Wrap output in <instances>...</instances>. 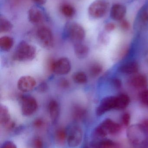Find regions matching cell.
<instances>
[{"mask_svg":"<svg viewBox=\"0 0 148 148\" xmlns=\"http://www.w3.org/2000/svg\"><path fill=\"white\" fill-rule=\"evenodd\" d=\"M65 35L74 45L82 43L86 36L84 28L75 22L67 23L64 28Z\"/></svg>","mask_w":148,"mask_h":148,"instance_id":"6da1fadb","label":"cell"},{"mask_svg":"<svg viewBox=\"0 0 148 148\" xmlns=\"http://www.w3.org/2000/svg\"><path fill=\"white\" fill-rule=\"evenodd\" d=\"M36 49L34 46L29 44L25 41L19 42L14 53L13 58L19 62L31 61L35 57Z\"/></svg>","mask_w":148,"mask_h":148,"instance_id":"7a4b0ae2","label":"cell"},{"mask_svg":"<svg viewBox=\"0 0 148 148\" xmlns=\"http://www.w3.org/2000/svg\"><path fill=\"white\" fill-rule=\"evenodd\" d=\"M148 134L141 124H136L129 128L127 136L129 141L133 145L140 147L147 144Z\"/></svg>","mask_w":148,"mask_h":148,"instance_id":"3957f363","label":"cell"},{"mask_svg":"<svg viewBox=\"0 0 148 148\" xmlns=\"http://www.w3.org/2000/svg\"><path fill=\"white\" fill-rule=\"evenodd\" d=\"M110 3L108 0H95L89 5L88 13L93 19L102 18L110 10Z\"/></svg>","mask_w":148,"mask_h":148,"instance_id":"277c9868","label":"cell"},{"mask_svg":"<svg viewBox=\"0 0 148 148\" xmlns=\"http://www.w3.org/2000/svg\"><path fill=\"white\" fill-rule=\"evenodd\" d=\"M83 139V131L80 126L74 125L68 130L67 144L70 148H76L79 147Z\"/></svg>","mask_w":148,"mask_h":148,"instance_id":"5b68a950","label":"cell"},{"mask_svg":"<svg viewBox=\"0 0 148 148\" xmlns=\"http://www.w3.org/2000/svg\"><path fill=\"white\" fill-rule=\"evenodd\" d=\"M36 37L43 47L47 49L51 48L54 43V36L51 29L45 26L38 29L36 33Z\"/></svg>","mask_w":148,"mask_h":148,"instance_id":"8992f818","label":"cell"},{"mask_svg":"<svg viewBox=\"0 0 148 148\" xmlns=\"http://www.w3.org/2000/svg\"><path fill=\"white\" fill-rule=\"evenodd\" d=\"M50 68V70L56 75H67L71 70V62L68 58L63 57L51 62Z\"/></svg>","mask_w":148,"mask_h":148,"instance_id":"52a82bcc","label":"cell"},{"mask_svg":"<svg viewBox=\"0 0 148 148\" xmlns=\"http://www.w3.org/2000/svg\"><path fill=\"white\" fill-rule=\"evenodd\" d=\"M38 109V103L34 97L30 96H23L21 99V111L25 116L33 115Z\"/></svg>","mask_w":148,"mask_h":148,"instance_id":"ba28073f","label":"cell"},{"mask_svg":"<svg viewBox=\"0 0 148 148\" xmlns=\"http://www.w3.org/2000/svg\"><path fill=\"white\" fill-rule=\"evenodd\" d=\"M116 96H109L103 98L96 109V114L101 116L112 109H116Z\"/></svg>","mask_w":148,"mask_h":148,"instance_id":"9c48e42d","label":"cell"},{"mask_svg":"<svg viewBox=\"0 0 148 148\" xmlns=\"http://www.w3.org/2000/svg\"><path fill=\"white\" fill-rule=\"evenodd\" d=\"M0 124L8 130H12L15 127V123L12 121L8 109L6 106H0Z\"/></svg>","mask_w":148,"mask_h":148,"instance_id":"30bf717a","label":"cell"},{"mask_svg":"<svg viewBox=\"0 0 148 148\" xmlns=\"http://www.w3.org/2000/svg\"><path fill=\"white\" fill-rule=\"evenodd\" d=\"M127 13V7L120 3H114L110 7L109 10L110 18L117 21L120 22L125 19Z\"/></svg>","mask_w":148,"mask_h":148,"instance_id":"8fae6325","label":"cell"},{"mask_svg":"<svg viewBox=\"0 0 148 148\" xmlns=\"http://www.w3.org/2000/svg\"><path fill=\"white\" fill-rule=\"evenodd\" d=\"M36 84L34 77L30 76H23L18 80L17 87L18 90L22 92H28L34 89Z\"/></svg>","mask_w":148,"mask_h":148,"instance_id":"7c38bea8","label":"cell"},{"mask_svg":"<svg viewBox=\"0 0 148 148\" xmlns=\"http://www.w3.org/2000/svg\"><path fill=\"white\" fill-rule=\"evenodd\" d=\"M43 11L40 8L36 6L31 7L28 12L29 21L34 24H37L42 22L44 19Z\"/></svg>","mask_w":148,"mask_h":148,"instance_id":"4fadbf2b","label":"cell"},{"mask_svg":"<svg viewBox=\"0 0 148 148\" xmlns=\"http://www.w3.org/2000/svg\"><path fill=\"white\" fill-rule=\"evenodd\" d=\"M99 126L107 134H116L121 130V126L110 119H105Z\"/></svg>","mask_w":148,"mask_h":148,"instance_id":"5bb4252c","label":"cell"},{"mask_svg":"<svg viewBox=\"0 0 148 148\" xmlns=\"http://www.w3.org/2000/svg\"><path fill=\"white\" fill-rule=\"evenodd\" d=\"M48 110L51 123L53 124L57 123L60 114V107L59 103L55 100H52L48 105Z\"/></svg>","mask_w":148,"mask_h":148,"instance_id":"9a60e30c","label":"cell"},{"mask_svg":"<svg viewBox=\"0 0 148 148\" xmlns=\"http://www.w3.org/2000/svg\"><path fill=\"white\" fill-rule=\"evenodd\" d=\"M68 130L65 128L61 127L55 130L54 134L55 142L59 146H63L67 141Z\"/></svg>","mask_w":148,"mask_h":148,"instance_id":"2e32d148","label":"cell"},{"mask_svg":"<svg viewBox=\"0 0 148 148\" xmlns=\"http://www.w3.org/2000/svg\"><path fill=\"white\" fill-rule=\"evenodd\" d=\"M119 72L126 74H135L139 70V65L136 62H130L125 63L119 67Z\"/></svg>","mask_w":148,"mask_h":148,"instance_id":"e0dca14e","label":"cell"},{"mask_svg":"<svg viewBox=\"0 0 148 148\" xmlns=\"http://www.w3.org/2000/svg\"><path fill=\"white\" fill-rule=\"evenodd\" d=\"M87 115V110L83 107L76 105L73 107L72 110V116L74 120L76 121H83Z\"/></svg>","mask_w":148,"mask_h":148,"instance_id":"ac0fdd59","label":"cell"},{"mask_svg":"<svg viewBox=\"0 0 148 148\" xmlns=\"http://www.w3.org/2000/svg\"><path fill=\"white\" fill-rule=\"evenodd\" d=\"M131 84L137 88H144L148 85V81L147 77L142 75L135 76L130 81Z\"/></svg>","mask_w":148,"mask_h":148,"instance_id":"d6986e66","label":"cell"},{"mask_svg":"<svg viewBox=\"0 0 148 148\" xmlns=\"http://www.w3.org/2000/svg\"><path fill=\"white\" fill-rule=\"evenodd\" d=\"M75 53L77 58L83 59L87 56L89 49L87 46L83 43L74 45Z\"/></svg>","mask_w":148,"mask_h":148,"instance_id":"ffe728a7","label":"cell"},{"mask_svg":"<svg viewBox=\"0 0 148 148\" xmlns=\"http://www.w3.org/2000/svg\"><path fill=\"white\" fill-rule=\"evenodd\" d=\"M130 103V98L127 95L121 94L116 96V110L126 108Z\"/></svg>","mask_w":148,"mask_h":148,"instance_id":"44dd1931","label":"cell"},{"mask_svg":"<svg viewBox=\"0 0 148 148\" xmlns=\"http://www.w3.org/2000/svg\"><path fill=\"white\" fill-rule=\"evenodd\" d=\"M14 39L8 36H3L0 38V48L2 51H9L14 45Z\"/></svg>","mask_w":148,"mask_h":148,"instance_id":"7402d4cb","label":"cell"},{"mask_svg":"<svg viewBox=\"0 0 148 148\" xmlns=\"http://www.w3.org/2000/svg\"><path fill=\"white\" fill-rule=\"evenodd\" d=\"M60 9L63 15L68 18L73 17L76 14L75 8L69 3H63L61 6Z\"/></svg>","mask_w":148,"mask_h":148,"instance_id":"603a6c76","label":"cell"},{"mask_svg":"<svg viewBox=\"0 0 148 148\" xmlns=\"http://www.w3.org/2000/svg\"><path fill=\"white\" fill-rule=\"evenodd\" d=\"M96 148H120L118 143L112 140L104 139L94 144Z\"/></svg>","mask_w":148,"mask_h":148,"instance_id":"cb8c5ba5","label":"cell"},{"mask_svg":"<svg viewBox=\"0 0 148 148\" xmlns=\"http://www.w3.org/2000/svg\"><path fill=\"white\" fill-rule=\"evenodd\" d=\"M13 27L12 23L3 16L0 17V32L5 33L10 32Z\"/></svg>","mask_w":148,"mask_h":148,"instance_id":"d4e9b609","label":"cell"},{"mask_svg":"<svg viewBox=\"0 0 148 148\" xmlns=\"http://www.w3.org/2000/svg\"><path fill=\"white\" fill-rule=\"evenodd\" d=\"M72 78L75 82L79 84H83L87 81V76L83 72H76L72 76Z\"/></svg>","mask_w":148,"mask_h":148,"instance_id":"484cf974","label":"cell"},{"mask_svg":"<svg viewBox=\"0 0 148 148\" xmlns=\"http://www.w3.org/2000/svg\"><path fill=\"white\" fill-rule=\"evenodd\" d=\"M30 147L31 148H44V142L41 137L35 136L31 139Z\"/></svg>","mask_w":148,"mask_h":148,"instance_id":"4316f807","label":"cell"},{"mask_svg":"<svg viewBox=\"0 0 148 148\" xmlns=\"http://www.w3.org/2000/svg\"><path fill=\"white\" fill-rule=\"evenodd\" d=\"M102 69V67L101 65L95 63L90 66L89 70V74L92 76H96L101 73Z\"/></svg>","mask_w":148,"mask_h":148,"instance_id":"83f0119b","label":"cell"},{"mask_svg":"<svg viewBox=\"0 0 148 148\" xmlns=\"http://www.w3.org/2000/svg\"><path fill=\"white\" fill-rule=\"evenodd\" d=\"M140 21L143 23H148V8H142L140 11L139 15Z\"/></svg>","mask_w":148,"mask_h":148,"instance_id":"f1b7e54d","label":"cell"},{"mask_svg":"<svg viewBox=\"0 0 148 148\" xmlns=\"http://www.w3.org/2000/svg\"><path fill=\"white\" fill-rule=\"evenodd\" d=\"M46 123L43 118H37L35 119L33 122V125L34 127L37 129H41L44 127Z\"/></svg>","mask_w":148,"mask_h":148,"instance_id":"f546056e","label":"cell"},{"mask_svg":"<svg viewBox=\"0 0 148 148\" xmlns=\"http://www.w3.org/2000/svg\"><path fill=\"white\" fill-rule=\"evenodd\" d=\"M120 27L123 30L127 31L130 28V23L128 20L124 19L120 22Z\"/></svg>","mask_w":148,"mask_h":148,"instance_id":"4dcf8cb0","label":"cell"},{"mask_svg":"<svg viewBox=\"0 0 148 148\" xmlns=\"http://www.w3.org/2000/svg\"><path fill=\"white\" fill-rule=\"evenodd\" d=\"M140 99L144 104L148 106V90H145L141 92Z\"/></svg>","mask_w":148,"mask_h":148,"instance_id":"1f68e13d","label":"cell"},{"mask_svg":"<svg viewBox=\"0 0 148 148\" xmlns=\"http://www.w3.org/2000/svg\"><path fill=\"white\" fill-rule=\"evenodd\" d=\"M1 148H17L14 143L12 141L7 140L2 144Z\"/></svg>","mask_w":148,"mask_h":148,"instance_id":"d6a6232c","label":"cell"},{"mask_svg":"<svg viewBox=\"0 0 148 148\" xmlns=\"http://www.w3.org/2000/svg\"><path fill=\"white\" fill-rule=\"evenodd\" d=\"M130 121V116L129 113H126L123 114L122 116V122L125 126H128L129 124Z\"/></svg>","mask_w":148,"mask_h":148,"instance_id":"836d02e7","label":"cell"},{"mask_svg":"<svg viewBox=\"0 0 148 148\" xmlns=\"http://www.w3.org/2000/svg\"><path fill=\"white\" fill-rule=\"evenodd\" d=\"M116 27L115 24L114 23L110 22L107 23L104 26V28L105 30L107 32H111L114 30Z\"/></svg>","mask_w":148,"mask_h":148,"instance_id":"e575fe53","label":"cell"},{"mask_svg":"<svg viewBox=\"0 0 148 148\" xmlns=\"http://www.w3.org/2000/svg\"><path fill=\"white\" fill-rule=\"evenodd\" d=\"M59 85L63 88H67L70 86V82L67 79L63 78L59 82Z\"/></svg>","mask_w":148,"mask_h":148,"instance_id":"d590c367","label":"cell"},{"mask_svg":"<svg viewBox=\"0 0 148 148\" xmlns=\"http://www.w3.org/2000/svg\"><path fill=\"white\" fill-rule=\"evenodd\" d=\"M48 86L47 84L45 82H42L38 86V90L39 92H44L47 90Z\"/></svg>","mask_w":148,"mask_h":148,"instance_id":"8d00e7d4","label":"cell"},{"mask_svg":"<svg viewBox=\"0 0 148 148\" xmlns=\"http://www.w3.org/2000/svg\"><path fill=\"white\" fill-rule=\"evenodd\" d=\"M113 83H114V85L117 88H119L121 85V82L120 80L117 79V78L113 80Z\"/></svg>","mask_w":148,"mask_h":148,"instance_id":"74e56055","label":"cell"},{"mask_svg":"<svg viewBox=\"0 0 148 148\" xmlns=\"http://www.w3.org/2000/svg\"><path fill=\"white\" fill-rule=\"evenodd\" d=\"M141 125L148 133V119L143 121Z\"/></svg>","mask_w":148,"mask_h":148,"instance_id":"f35d334b","label":"cell"},{"mask_svg":"<svg viewBox=\"0 0 148 148\" xmlns=\"http://www.w3.org/2000/svg\"><path fill=\"white\" fill-rule=\"evenodd\" d=\"M32 1L39 5H43L46 3L47 0H32Z\"/></svg>","mask_w":148,"mask_h":148,"instance_id":"ab89813d","label":"cell"},{"mask_svg":"<svg viewBox=\"0 0 148 148\" xmlns=\"http://www.w3.org/2000/svg\"><path fill=\"white\" fill-rule=\"evenodd\" d=\"M84 148H89L87 147H84Z\"/></svg>","mask_w":148,"mask_h":148,"instance_id":"60d3db41","label":"cell"}]
</instances>
